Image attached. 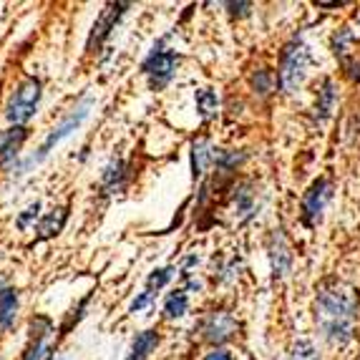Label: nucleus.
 <instances>
[{"label": "nucleus", "mask_w": 360, "mask_h": 360, "mask_svg": "<svg viewBox=\"0 0 360 360\" xmlns=\"http://www.w3.org/2000/svg\"><path fill=\"white\" fill-rule=\"evenodd\" d=\"M355 315H358V295L350 285L340 280H328L320 285L315 297V320L330 342H348L353 338Z\"/></svg>", "instance_id": "nucleus-1"}, {"label": "nucleus", "mask_w": 360, "mask_h": 360, "mask_svg": "<svg viewBox=\"0 0 360 360\" xmlns=\"http://www.w3.org/2000/svg\"><path fill=\"white\" fill-rule=\"evenodd\" d=\"M310 63L312 58L305 43L290 41L283 49V56H280V89L285 94H295L302 86V81L307 78Z\"/></svg>", "instance_id": "nucleus-2"}, {"label": "nucleus", "mask_w": 360, "mask_h": 360, "mask_svg": "<svg viewBox=\"0 0 360 360\" xmlns=\"http://www.w3.org/2000/svg\"><path fill=\"white\" fill-rule=\"evenodd\" d=\"M38 101H41V81L38 78H25L18 86V91L13 94L11 103H8V121L13 127H23L25 121H30L38 111Z\"/></svg>", "instance_id": "nucleus-3"}, {"label": "nucleus", "mask_w": 360, "mask_h": 360, "mask_svg": "<svg viewBox=\"0 0 360 360\" xmlns=\"http://www.w3.org/2000/svg\"><path fill=\"white\" fill-rule=\"evenodd\" d=\"M91 108H94V98H84V101L78 103L76 108H73L71 114L66 116V119L60 121L58 127L53 129V131L49 134V139L41 144V149H38V154H33L30 156V162L28 164H36V162H41V159H46L49 156V151L53 149L58 141H63L66 136H71L76 129H81V124H84L86 119H89V114H91Z\"/></svg>", "instance_id": "nucleus-4"}, {"label": "nucleus", "mask_w": 360, "mask_h": 360, "mask_svg": "<svg viewBox=\"0 0 360 360\" xmlns=\"http://www.w3.org/2000/svg\"><path fill=\"white\" fill-rule=\"evenodd\" d=\"M176 66H179V56H176L174 51H154V53L144 60L141 71L149 76L151 89L159 91L172 81V76L176 73Z\"/></svg>", "instance_id": "nucleus-5"}, {"label": "nucleus", "mask_w": 360, "mask_h": 360, "mask_svg": "<svg viewBox=\"0 0 360 360\" xmlns=\"http://www.w3.org/2000/svg\"><path fill=\"white\" fill-rule=\"evenodd\" d=\"M330 197H333V184L328 179H318L307 189L305 199H302V222L307 227H315L323 219L325 205L330 202Z\"/></svg>", "instance_id": "nucleus-6"}, {"label": "nucleus", "mask_w": 360, "mask_h": 360, "mask_svg": "<svg viewBox=\"0 0 360 360\" xmlns=\"http://www.w3.org/2000/svg\"><path fill=\"white\" fill-rule=\"evenodd\" d=\"M129 8V3H108L106 11L98 15L96 25H94V30H91V38H89V51L98 49L103 41H106L108 36H111V30H114L116 20L124 15V11Z\"/></svg>", "instance_id": "nucleus-7"}, {"label": "nucleus", "mask_w": 360, "mask_h": 360, "mask_svg": "<svg viewBox=\"0 0 360 360\" xmlns=\"http://www.w3.org/2000/svg\"><path fill=\"white\" fill-rule=\"evenodd\" d=\"M205 338L210 342H227L229 338L237 333V320L232 318V312L227 310H219V312H212L210 318L205 320Z\"/></svg>", "instance_id": "nucleus-8"}, {"label": "nucleus", "mask_w": 360, "mask_h": 360, "mask_svg": "<svg viewBox=\"0 0 360 360\" xmlns=\"http://www.w3.org/2000/svg\"><path fill=\"white\" fill-rule=\"evenodd\" d=\"M270 262H272V275L285 277L292 267V252H290V245L285 240L283 229H275L270 237Z\"/></svg>", "instance_id": "nucleus-9"}, {"label": "nucleus", "mask_w": 360, "mask_h": 360, "mask_svg": "<svg viewBox=\"0 0 360 360\" xmlns=\"http://www.w3.org/2000/svg\"><path fill=\"white\" fill-rule=\"evenodd\" d=\"M255 214H257V199H255L252 184H240L234 189V219L237 224H245Z\"/></svg>", "instance_id": "nucleus-10"}, {"label": "nucleus", "mask_w": 360, "mask_h": 360, "mask_svg": "<svg viewBox=\"0 0 360 360\" xmlns=\"http://www.w3.org/2000/svg\"><path fill=\"white\" fill-rule=\"evenodd\" d=\"M28 139L25 127H11L8 131H0V164H8L18 156V149Z\"/></svg>", "instance_id": "nucleus-11"}, {"label": "nucleus", "mask_w": 360, "mask_h": 360, "mask_svg": "<svg viewBox=\"0 0 360 360\" xmlns=\"http://www.w3.org/2000/svg\"><path fill=\"white\" fill-rule=\"evenodd\" d=\"M335 101H338L335 84H333L330 78H325V81H323V89L318 91V103H315V116H318V121H325L328 116L333 114V108H335Z\"/></svg>", "instance_id": "nucleus-12"}, {"label": "nucleus", "mask_w": 360, "mask_h": 360, "mask_svg": "<svg viewBox=\"0 0 360 360\" xmlns=\"http://www.w3.org/2000/svg\"><path fill=\"white\" fill-rule=\"evenodd\" d=\"M212 156H214V146L207 141V139H197L192 144V169H194V179L202 176L207 172V167L212 164Z\"/></svg>", "instance_id": "nucleus-13"}, {"label": "nucleus", "mask_w": 360, "mask_h": 360, "mask_svg": "<svg viewBox=\"0 0 360 360\" xmlns=\"http://www.w3.org/2000/svg\"><path fill=\"white\" fill-rule=\"evenodd\" d=\"M18 315V295L15 290H0V328H11Z\"/></svg>", "instance_id": "nucleus-14"}, {"label": "nucleus", "mask_w": 360, "mask_h": 360, "mask_svg": "<svg viewBox=\"0 0 360 360\" xmlns=\"http://www.w3.org/2000/svg\"><path fill=\"white\" fill-rule=\"evenodd\" d=\"M159 345V335L154 330H144L139 333L131 342V353H129V360H146L151 350Z\"/></svg>", "instance_id": "nucleus-15"}, {"label": "nucleus", "mask_w": 360, "mask_h": 360, "mask_svg": "<svg viewBox=\"0 0 360 360\" xmlns=\"http://www.w3.org/2000/svg\"><path fill=\"white\" fill-rule=\"evenodd\" d=\"M66 224V210H53L51 214H46L38 224V240H51L63 229Z\"/></svg>", "instance_id": "nucleus-16"}, {"label": "nucleus", "mask_w": 360, "mask_h": 360, "mask_svg": "<svg viewBox=\"0 0 360 360\" xmlns=\"http://www.w3.org/2000/svg\"><path fill=\"white\" fill-rule=\"evenodd\" d=\"M197 111L202 119H212L219 111V98L212 89H199L197 91Z\"/></svg>", "instance_id": "nucleus-17"}, {"label": "nucleus", "mask_w": 360, "mask_h": 360, "mask_svg": "<svg viewBox=\"0 0 360 360\" xmlns=\"http://www.w3.org/2000/svg\"><path fill=\"white\" fill-rule=\"evenodd\" d=\"M242 159H245V154L242 151H227V149H214V156H212V164H217V169L219 172H232L237 164H242Z\"/></svg>", "instance_id": "nucleus-18"}, {"label": "nucleus", "mask_w": 360, "mask_h": 360, "mask_svg": "<svg viewBox=\"0 0 360 360\" xmlns=\"http://www.w3.org/2000/svg\"><path fill=\"white\" fill-rule=\"evenodd\" d=\"M189 307V297H186V290H176L167 297V305H164V312L167 318H181Z\"/></svg>", "instance_id": "nucleus-19"}, {"label": "nucleus", "mask_w": 360, "mask_h": 360, "mask_svg": "<svg viewBox=\"0 0 360 360\" xmlns=\"http://www.w3.org/2000/svg\"><path fill=\"white\" fill-rule=\"evenodd\" d=\"M121 184H124V162L114 159L103 169V186H106L108 192H116V189H121Z\"/></svg>", "instance_id": "nucleus-20"}, {"label": "nucleus", "mask_w": 360, "mask_h": 360, "mask_svg": "<svg viewBox=\"0 0 360 360\" xmlns=\"http://www.w3.org/2000/svg\"><path fill=\"white\" fill-rule=\"evenodd\" d=\"M353 43H355V36L348 28L338 30L335 36H333V51H335L338 58H342L345 63H348V53L353 51Z\"/></svg>", "instance_id": "nucleus-21"}, {"label": "nucleus", "mask_w": 360, "mask_h": 360, "mask_svg": "<svg viewBox=\"0 0 360 360\" xmlns=\"http://www.w3.org/2000/svg\"><path fill=\"white\" fill-rule=\"evenodd\" d=\"M46 335H49V323H46V328L38 330V335L33 338V345H30L28 353H25V360H41L43 355L49 353V348H46Z\"/></svg>", "instance_id": "nucleus-22"}, {"label": "nucleus", "mask_w": 360, "mask_h": 360, "mask_svg": "<svg viewBox=\"0 0 360 360\" xmlns=\"http://www.w3.org/2000/svg\"><path fill=\"white\" fill-rule=\"evenodd\" d=\"M174 277V267H162V270H154L146 280V290H162L164 285Z\"/></svg>", "instance_id": "nucleus-23"}, {"label": "nucleus", "mask_w": 360, "mask_h": 360, "mask_svg": "<svg viewBox=\"0 0 360 360\" xmlns=\"http://www.w3.org/2000/svg\"><path fill=\"white\" fill-rule=\"evenodd\" d=\"M292 360H318V350L310 340H297L292 348Z\"/></svg>", "instance_id": "nucleus-24"}, {"label": "nucleus", "mask_w": 360, "mask_h": 360, "mask_svg": "<svg viewBox=\"0 0 360 360\" xmlns=\"http://www.w3.org/2000/svg\"><path fill=\"white\" fill-rule=\"evenodd\" d=\"M252 86L259 91V96L272 94V86H275V81H272V71H257V76L252 78Z\"/></svg>", "instance_id": "nucleus-25"}, {"label": "nucleus", "mask_w": 360, "mask_h": 360, "mask_svg": "<svg viewBox=\"0 0 360 360\" xmlns=\"http://www.w3.org/2000/svg\"><path fill=\"white\" fill-rule=\"evenodd\" d=\"M38 212H41V205H38V202H36V205H30L28 210H25L23 214L18 217V222H15V224H18V229H25L30 222H36V219H38Z\"/></svg>", "instance_id": "nucleus-26"}, {"label": "nucleus", "mask_w": 360, "mask_h": 360, "mask_svg": "<svg viewBox=\"0 0 360 360\" xmlns=\"http://www.w3.org/2000/svg\"><path fill=\"white\" fill-rule=\"evenodd\" d=\"M154 290H144V292L139 295L136 300L131 302V312H139V310H144L146 305H151V300H154Z\"/></svg>", "instance_id": "nucleus-27"}, {"label": "nucleus", "mask_w": 360, "mask_h": 360, "mask_svg": "<svg viewBox=\"0 0 360 360\" xmlns=\"http://www.w3.org/2000/svg\"><path fill=\"white\" fill-rule=\"evenodd\" d=\"M227 8L232 11V15H245L252 8V3H227Z\"/></svg>", "instance_id": "nucleus-28"}, {"label": "nucleus", "mask_w": 360, "mask_h": 360, "mask_svg": "<svg viewBox=\"0 0 360 360\" xmlns=\"http://www.w3.org/2000/svg\"><path fill=\"white\" fill-rule=\"evenodd\" d=\"M205 360H232V353H227V350H214V353H210Z\"/></svg>", "instance_id": "nucleus-29"}]
</instances>
